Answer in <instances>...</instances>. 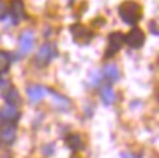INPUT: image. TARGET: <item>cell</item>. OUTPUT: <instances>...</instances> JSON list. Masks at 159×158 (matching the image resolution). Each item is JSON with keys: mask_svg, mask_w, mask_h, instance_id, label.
<instances>
[{"mask_svg": "<svg viewBox=\"0 0 159 158\" xmlns=\"http://www.w3.org/2000/svg\"><path fill=\"white\" fill-rule=\"evenodd\" d=\"M124 44V34L123 32H111L108 35V45H107V51H105V57H111L112 54H116L118 50H121Z\"/></svg>", "mask_w": 159, "mask_h": 158, "instance_id": "cell-3", "label": "cell"}, {"mask_svg": "<svg viewBox=\"0 0 159 158\" xmlns=\"http://www.w3.org/2000/svg\"><path fill=\"white\" fill-rule=\"evenodd\" d=\"M101 78H102V75H101V72H98V70H93L92 73H89V82H91L92 85H97V84H99V81H101Z\"/></svg>", "mask_w": 159, "mask_h": 158, "instance_id": "cell-17", "label": "cell"}, {"mask_svg": "<svg viewBox=\"0 0 159 158\" xmlns=\"http://www.w3.org/2000/svg\"><path fill=\"white\" fill-rule=\"evenodd\" d=\"M10 16L13 18V22H19L25 18V5L22 0H10Z\"/></svg>", "mask_w": 159, "mask_h": 158, "instance_id": "cell-7", "label": "cell"}, {"mask_svg": "<svg viewBox=\"0 0 159 158\" xmlns=\"http://www.w3.org/2000/svg\"><path fill=\"white\" fill-rule=\"evenodd\" d=\"M0 158H10V157H7V155H2Z\"/></svg>", "mask_w": 159, "mask_h": 158, "instance_id": "cell-21", "label": "cell"}, {"mask_svg": "<svg viewBox=\"0 0 159 158\" xmlns=\"http://www.w3.org/2000/svg\"><path fill=\"white\" fill-rule=\"evenodd\" d=\"M26 94H28V98L31 103H38V101H41L45 97L47 89L41 85H31V86H28Z\"/></svg>", "mask_w": 159, "mask_h": 158, "instance_id": "cell-8", "label": "cell"}, {"mask_svg": "<svg viewBox=\"0 0 159 158\" xmlns=\"http://www.w3.org/2000/svg\"><path fill=\"white\" fill-rule=\"evenodd\" d=\"M102 73H104V76L108 78V79L112 82H116L120 79V69H118V66H117L116 63H108V65L104 67Z\"/></svg>", "mask_w": 159, "mask_h": 158, "instance_id": "cell-11", "label": "cell"}, {"mask_svg": "<svg viewBox=\"0 0 159 158\" xmlns=\"http://www.w3.org/2000/svg\"><path fill=\"white\" fill-rule=\"evenodd\" d=\"M10 89V86H9V82L5 81V79H0V92H7Z\"/></svg>", "mask_w": 159, "mask_h": 158, "instance_id": "cell-19", "label": "cell"}, {"mask_svg": "<svg viewBox=\"0 0 159 158\" xmlns=\"http://www.w3.org/2000/svg\"><path fill=\"white\" fill-rule=\"evenodd\" d=\"M6 13H7V2H5V0H0V18L3 19Z\"/></svg>", "mask_w": 159, "mask_h": 158, "instance_id": "cell-18", "label": "cell"}, {"mask_svg": "<svg viewBox=\"0 0 159 158\" xmlns=\"http://www.w3.org/2000/svg\"><path fill=\"white\" fill-rule=\"evenodd\" d=\"M118 13H120L121 21H124L129 25H136L140 21L142 16V9H140L139 3H136L133 0H127L123 2L118 7Z\"/></svg>", "mask_w": 159, "mask_h": 158, "instance_id": "cell-1", "label": "cell"}, {"mask_svg": "<svg viewBox=\"0 0 159 158\" xmlns=\"http://www.w3.org/2000/svg\"><path fill=\"white\" fill-rule=\"evenodd\" d=\"M70 32H72L73 38H75V41L77 44L91 43L92 37H93V32L88 26H85V25H73L70 28Z\"/></svg>", "mask_w": 159, "mask_h": 158, "instance_id": "cell-4", "label": "cell"}, {"mask_svg": "<svg viewBox=\"0 0 159 158\" xmlns=\"http://www.w3.org/2000/svg\"><path fill=\"white\" fill-rule=\"evenodd\" d=\"M10 66V57L6 51L0 50V75H3L5 72H7V69Z\"/></svg>", "mask_w": 159, "mask_h": 158, "instance_id": "cell-16", "label": "cell"}, {"mask_svg": "<svg viewBox=\"0 0 159 158\" xmlns=\"http://www.w3.org/2000/svg\"><path fill=\"white\" fill-rule=\"evenodd\" d=\"M5 98H6V101H7V104H10V105H16V104H19L20 103V97H19V92L16 91L15 88H10L9 91L5 94Z\"/></svg>", "mask_w": 159, "mask_h": 158, "instance_id": "cell-15", "label": "cell"}, {"mask_svg": "<svg viewBox=\"0 0 159 158\" xmlns=\"http://www.w3.org/2000/svg\"><path fill=\"white\" fill-rule=\"evenodd\" d=\"M34 41H35V35H34V31H31V29H26L24 32L20 34L19 37V50L20 53H29L34 47Z\"/></svg>", "mask_w": 159, "mask_h": 158, "instance_id": "cell-6", "label": "cell"}, {"mask_svg": "<svg viewBox=\"0 0 159 158\" xmlns=\"http://www.w3.org/2000/svg\"><path fill=\"white\" fill-rule=\"evenodd\" d=\"M66 142H67V146L73 151H79V149H82L83 146V141H82V136L79 133H70L66 139Z\"/></svg>", "mask_w": 159, "mask_h": 158, "instance_id": "cell-12", "label": "cell"}, {"mask_svg": "<svg viewBox=\"0 0 159 158\" xmlns=\"http://www.w3.org/2000/svg\"><path fill=\"white\" fill-rule=\"evenodd\" d=\"M101 100L105 103V104H112L116 101V92L112 89V86L105 85L101 88Z\"/></svg>", "mask_w": 159, "mask_h": 158, "instance_id": "cell-13", "label": "cell"}, {"mask_svg": "<svg viewBox=\"0 0 159 158\" xmlns=\"http://www.w3.org/2000/svg\"><path fill=\"white\" fill-rule=\"evenodd\" d=\"M51 95H53V104L57 108H60V110H69V107H70V100L69 98L60 95L57 92H53Z\"/></svg>", "mask_w": 159, "mask_h": 158, "instance_id": "cell-14", "label": "cell"}, {"mask_svg": "<svg viewBox=\"0 0 159 158\" xmlns=\"http://www.w3.org/2000/svg\"><path fill=\"white\" fill-rule=\"evenodd\" d=\"M145 38H146L145 32L140 28L134 26L127 35H124V43L131 48H140L145 44Z\"/></svg>", "mask_w": 159, "mask_h": 158, "instance_id": "cell-5", "label": "cell"}, {"mask_svg": "<svg viewBox=\"0 0 159 158\" xmlns=\"http://www.w3.org/2000/svg\"><path fill=\"white\" fill-rule=\"evenodd\" d=\"M0 116L3 117L5 120H7V122H15V120L19 119V111H18V108H16V105H5L3 108H2V111H0Z\"/></svg>", "mask_w": 159, "mask_h": 158, "instance_id": "cell-10", "label": "cell"}, {"mask_svg": "<svg viewBox=\"0 0 159 158\" xmlns=\"http://www.w3.org/2000/svg\"><path fill=\"white\" fill-rule=\"evenodd\" d=\"M56 54H57V51H56L54 44L45 43L39 47L38 53H37V57H35V62H37L38 66H47L53 60V57H56Z\"/></svg>", "mask_w": 159, "mask_h": 158, "instance_id": "cell-2", "label": "cell"}, {"mask_svg": "<svg viewBox=\"0 0 159 158\" xmlns=\"http://www.w3.org/2000/svg\"><path fill=\"white\" fill-rule=\"evenodd\" d=\"M121 158H139V157H136L134 154H129V152H125L121 155Z\"/></svg>", "mask_w": 159, "mask_h": 158, "instance_id": "cell-20", "label": "cell"}, {"mask_svg": "<svg viewBox=\"0 0 159 158\" xmlns=\"http://www.w3.org/2000/svg\"><path fill=\"white\" fill-rule=\"evenodd\" d=\"M72 158H76V157H72Z\"/></svg>", "mask_w": 159, "mask_h": 158, "instance_id": "cell-22", "label": "cell"}, {"mask_svg": "<svg viewBox=\"0 0 159 158\" xmlns=\"http://www.w3.org/2000/svg\"><path fill=\"white\" fill-rule=\"evenodd\" d=\"M0 136H2V141L5 144H12L16 138V126L13 123L7 122V125L3 126V129L0 132Z\"/></svg>", "mask_w": 159, "mask_h": 158, "instance_id": "cell-9", "label": "cell"}]
</instances>
